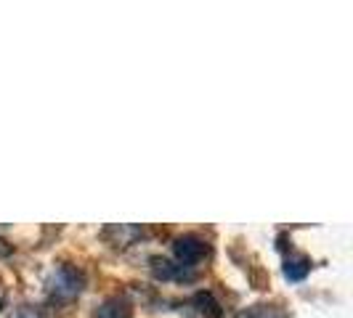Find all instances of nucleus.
<instances>
[{
    "label": "nucleus",
    "instance_id": "nucleus-5",
    "mask_svg": "<svg viewBox=\"0 0 353 318\" xmlns=\"http://www.w3.org/2000/svg\"><path fill=\"white\" fill-rule=\"evenodd\" d=\"M192 305H194L196 310H199L205 318H221L223 316V308H221V302L212 297V292H196L194 297H192Z\"/></svg>",
    "mask_w": 353,
    "mask_h": 318
},
{
    "label": "nucleus",
    "instance_id": "nucleus-6",
    "mask_svg": "<svg viewBox=\"0 0 353 318\" xmlns=\"http://www.w3.org/2000/svg\"><path fill=\"white\" fill-rule=\"evenodd\" d=\"M311 271V260L308 257H287L284 260V276L290 282H303Z\"/></svg>",
    "mask_w": 353,
    "mask_h": 318
},
{
    "label": "nucleus",
    "instance_id": "nucleus-4",
    "mask_svg": "<svg viewBox=\"0 0 353 318\" xmlns=\"http://www.w3.org/2000/svg\"><path fill=\"white\" fill-rule=\"evenodd\" d=\"M93 318H130V305L125 297H109L99 305Z\"/></svg>",
    "mask_w": 353,
    "mask_h": 318
},
{
    "label": "nucleus",
    "instance_id": "nucleus-3",
    "mask_svg": "<svg viewBox=\"0 0 353 318\" xmlns=\"http://www.w3.org/2000/svg\"><path fill=\"white\" fill-rule=\"evenodd\" d=\"M152 273L162 282H192L194 279L192 268H183V265L165 260V257H152Z\"/></svg>",
    "mask_w": 353,
    "mask_h": 318
},
{
    "label": "nucleus",
    "instance_id": "nucleus-2",
    "mask_svg": "<svg viewBox=\"0 0 353 318\" xmlns=\"http://www.w3.org/2000/svg\"><path fill=\"white\" fill-rule=\"evenodd\" d=\"M208 242L199 239L196 233H183L173 242V255H176L178 265L183 268H194L196 263H202L208 257Z\"/></svg>",
    "mask_w": 353,
    "mask_h": 318
},
{
    "label": "nucleus",
    "instance_id": "nucleus-1",
    "mask_svg": "<svg viewBox=\"0 0 353 318\" xmlns=\"http://www.w3.org/2000/svg\"><path fill=\"white\" fill-rule=\"evenodd\" d=\"M83 286H85L83 271H77L72 265H59L53 271V276L48 279V295H51V300L67 302L74 300L83 292Z\"/></svg>",
    "mask_w": 353,
    "mask_h": 318
},
{
    "label": "nucleus",
    "instance_id": "nucleus-8",
    "mask_svg": "<svg viewBox=\"0 0 353 318\" xmlns=\"http://www.w3.org/2000/svg\"><path fill=\"white\" fill-rule=\"evenodd\" d=\"M6 305V295H3V289H0V308Z\"/></svg>",
    "mask_w": 353,
    "mask_h": 318
},
{
    "label": "nucleus",
    "instance_id": "nucleus-7",
    "mask_svg": "<svg viewBox=\"0 0 353 318\" xmlns=\"http://www.w3.org/2000/svg\"><path fill=\"white\" fill-rule=\"evenodd\" d=\"M14 318H46L37 308H32V305H21L17 313H14Z\"/></svg>",
    "mask_w": 353,
    "mask_h": 318
}]
</instances>
